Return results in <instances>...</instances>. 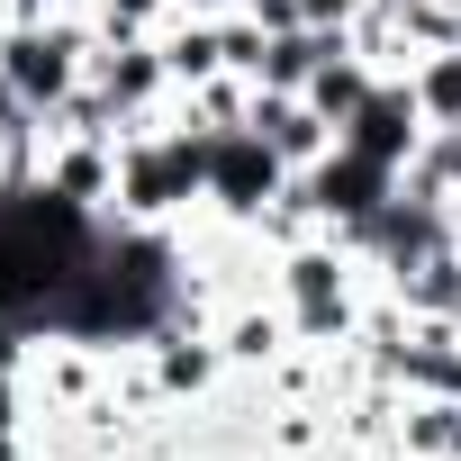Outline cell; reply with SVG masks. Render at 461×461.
<instances>
[{"instance_id":"cell-5","label":"cell","mask_w":461,"mask_h":461,"mask_svg":"<svg viewBox=\"0 0 461 461\" xmlns=\"http://www.w3.org/2000/svg\"><path fill=\"white\" fill-rule=\"evenodd\" d=\"M299 190H308V208H317L326 236H353V226H371V217L398 199V172H389V163H371V154H353V145H335L326 163H308V172H299Z\"/></svg>"},{"instance_id":"cell-16","label":"cell","mask_w":461,"mask_h":461,"mask_svg":"<svg viewBox=\"0 0 461 461\" xmlns=\"http://www.w3.org/2000/svg\"><path fill=\"white\" fill-rule=\"evenodd\" d=\"M371 0H299V28H326V37H353V19Z\"/></svg>"},{"instance_id":"cell-7","label":"cell","mask_w":461,"mask_h":461,"mask_svg":"<svg viewBox=\"0 0 461 461\" xmlns=\"http://www.w3.org/2000/svg\"><path fill=\"white\" fill-rule=\"evenodd\" d=\"M425 136H434V127H425V109H416L407 73H380V82H371V100L344 118V145H353V154H371V163H389V172H407Z\"/></svg>"},{"instance_id":"cell-2","label":"cell","mask_w":461,"mask_h":461,"mask_svg":"<svg viewBox=\"0 0 461 461\" xmlns=\"http://www.w3.org/2000/svg\"><path fill=\"white\" fill-rule=\"evenodd\" d=\"M272 299L308 353H344L362 335V308H371V263L344 236H308V245L272 254Z\"/></svg>"},{"instance_id":"cell-3","label":"cell","mask_w":461,"mask_h":461,"mask_svg":"<svg viewBox=\"0 0 461 461\" xmlns=\"http://www.w3.org/2000/svg\"><path fill=\"white\" fill-rule=\"evenodd\" d=\"M91 55H100L91 10H82V0H55L46 19H19V37H10V55H0V73H10V91H19L37 118H55V109L91 82Z\"/></svg>"},{"instance_id":"cell-19","label":"cell","mask_w":461,"mask_h":461,"mask_svg":"<svg viewBox=\"0 0 461 461\" xmlns=\"http://www.w3.org/2000/svg\"><path fill=\"white\" fill-rule=\"evenodd\" d=\"M172 10H181V19H226L236 0H172Z\"/></svg>"},{"instance_id":"cell-14","label":"cell","mask_w":461,"mask_h":461,"mask_svg":"<svg viewBox=\"0 0 461 461\" xmlns=\"http://www.w3.org/2000/svg\"><path fill=\"white\" fill-rule=\"evenodd\" d=\"M163 64H172L181 91L217 82V73H226V37H217V19H172V28H163Z\"/></svg>"},{"instance_id":"cell-20","label":"cell","mask_w":461,"mask_h":461,"mask_svg":"<svg viewBox=\"0 0 461 461\" xmlns=\"http://www.w3.org/2000/svg\"><path fill=\"white\" fill-rule=\"evenodd\" d=\"M443 136H452V145H461V127H443Z\"/></svg>"},{"instance_id":"cell-13","label":"cell","mask_w":461,"mask_h":461,"mask_svg":"<svg viewBox=\"0 0 461 461\" xmlns=\"http://www.w3.org/2000/svg\"><path fill=\"white\" fill-rule=\"evenodd\" d=\"M371 82H380V64H371L362 46H344V55H326V64H317V82H308L299 100H308L317 118H335V127H344V118L371 100Z\"/></svg>"},{"instance_id":"cell-9","label":"cell","mask_w":461,"mask_h":461,"mask_svg":"<svg viewBox=\"0 0 461 461\" xmlns=\"http://www.w3.org/2000/svg\"><path fill=\"white\" fill-rule=\"evenodd\" d=\"M46 190H64L73 208H100L118 199V136H46Z\"/></svg>"},{"instance_id":"cell-17","label":"cell","mask_w":461,"mask_h":461,"mask_svg":"<svg viewBox=\"0 0 461 461\" xmlns=\"http://www.w3.org/2000/svg\"><path fill=\"white\" fill-rule=\"evenodd\" d=\"M37 127H46V118H37V109L10 91V73H0V136H37Z\"/></svg>"},{"instance_id":"cell-1","label":"cell","mask_w":461,"mask_h":461,"mask_svg":"<svg viewBox=\"0 0 461 461\" xmlns=\"http://www.w3.org/2000/svg\"><path fill=\"white\" fill-rule=\"evenodd\" d=\"M199 208H208V127L181 118V100H172V118L118 136V199H109V217H127V226H190Z\"/></svg>"},{"instance_id":"cell-6","label":"cell","mask_w":461,"mask_h":461,"mask_svg":"<svg viewBox=\"0 0 461 461\" xmlns=\"http://www.w3.org/2000/svg\"><path fill=\"white\" fill-rule=\"evenodd\" d=\"M136 353H145V380H154L163 407H190V398H208V389L226 380V353H217V326H208V317H172V326H154Z\"/></svg>"},{"instance_id":"cell-12","label":"cell","mask_w":461,"mask_h":461,"mask_svg":"<svg viewBox=\"0 0 461 461\" xmlns=\"http://www.w3.org/2000/svg\"><path fill=\"white\" fill-rule=\"evenodd\" d=\"M407 317H461V245H443V254H425L416 272H398V281H380Z\"/></svg>"},{"instance_id":"cell-11","label":"cell","mask_w":461,"mask_h":461,"mask_svg":"<svg viewBox=\"0 0 461 461\" xmlns=\"http://www.w3.org/2000/svg\"><path fill=\"white\" fill-rule=\"evenodd\" d=\"M344 46H353V37H326V28H272L254 91H308V82H317V64H326V55H344Z\"/></svg>"},{"instance_id":"cell-8","label":"cell","mask_w":461,"mask_h":461,"mask_svg":"<svg viewBox=\"0 0 461 461\" xmlns=\"http://www.w3.org/2000/svg\"><path fill=\"white\" fill-rule=\"evenodd\" d=\"M245 127H254V136H263V145H272L290 172H308V163H326V154L344 145V127H335V118H317L299 91H254Z\"/></svg>"},{"instance_id":"cell-15","label":"cell","mask_w":461,"mask_h":461,"mask_svg":"<svg viewBox=\"0 0 461 461\" xmlns=\"http://www.w3.org/2000/svg\"><path fill=\"white\" fill-rule=\"evenodd\" d=\"M407 91H416L425 127H461V46H425L407 64Z\"/></svg>"},{"instance_id":"cell-18","label":"cell","mask_w":461,"mask_h":461,"mask_svg":"<svg viewBox=\"0 0 461 461\" xmlns=\"http://www.w3.org/2000/svg\"><path fill=\"white\" fill-rule=\"evenodd\" d=\"M245 19H263V28H299V0H236Z\"/></svg>"},{"instance_id":"cell-10","label":"cell","mask_w":461,"mask_h":461,"mask_svg":"<svg viewBox=\"0 0 461 461\" xmlns=\"http://www.w3.org/2000/svg\"><path fill=\"white\" fill-rule=\"evenodd\" d=\"M290 317H281V299H236L217 317V353H226V371H272V362H290Z\"/></svg>"},{"instance_id":"cell-4","label":"cell","mask_w":461,"mask_h":461,"mask_svg":"<svg viewBox=\"0 0 461 461\" xmlns=\"http://www.w3.org/2000/svg\"><path fill=\"white\" fill-rule=\"evenodd\" d=\"M299 172L254 136V127H208V208L199 217H217V226H263V208L290 190Z\"/></svg>"}]
</instances>
